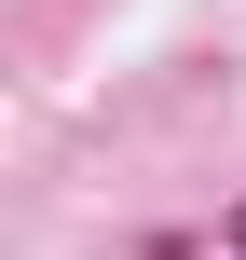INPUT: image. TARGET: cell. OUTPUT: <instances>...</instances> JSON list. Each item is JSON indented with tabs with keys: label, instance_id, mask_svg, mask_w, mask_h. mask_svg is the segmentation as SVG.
<instances>
[{
	"label": "cell",
	"instance_id": "cell-1",
	"mask_svg": "<svg viewBox=\"0 0 246 260\" xmlns=\"http://www.w3.org/2000/svg\"><path fill=\"white\" fill-rule=\"evenodd\" d=\"M219 233H233V260H246V206H233V219H219Z\"/></svg>",
	"mask_w": 246,
	"mask_h": 260
}]
</instances>
